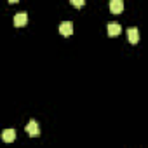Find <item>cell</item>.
<instances>
[{
	"label": "cell",
	"instance_id": "obj_3",
	"mask_svg": "<svg viewBox=\"0 0 148 148\" xmlns=\"http://www.w3.org/2000/svg\"><path fill=\"white\" fill-rule=\"evenodd\" d=\"M26 132H28V136H38V124H37V120H30L28 124H26Z\"/></svg>",
	"mask_w": 148,
	"mask_h": 148
},
{
	"label": "cell",
	"instance_id": "obj_7",
	"mask_svg": "<svg viewBox=\"0 0 148 148\" xmlns=\"http://www.w3.org/2000/svg\"><path fill=\"white\" fill-rule=\"evenodd\" d=\"M2 139H4L5 143H12V141L16 139V129H5V131L2 132Z\"/></svg>",
	"mask_w": 148,
	"mask_h": 148
},
{
	"label": "cell",
	"instance_id": "obj_4",
	"mask_svg": "<svg viewBox=\"0 0 148 148\" xmlns=\"http://www.w3.org/2000/svg\"><path fill=\"white\" fill-rule=\"evenodd\" d=\"M110 11L113 14H120L124 11V4H122V0H112L110 2Z\"/></svg>",
	"mask_w": 148,
	"mask_h": 148
},
{
	"label": "cell",
	"instance_id": "obj_2",
	"mask_svg": "<svg viewBox=\"0 0 148 148\" xmlns=\"http://www.w3.org/2000/svg\"><path fill=\"white\" fill-rule=\"evenodd\" d=\"M26 23H28V14H26V12H18V14H14V26L21 28V26H25Z\"/></svg>",
	"mask_w": 148,
	"mask_h": 148
},
{
	"label": "cell",
	"instance_id": "obj_1",
	"mask_svg": "<svg viewBox=\"0 0 148 148\" xmlns=\"http://www.w3.org/2000/svg\"><path fill=\"white\" fill-rule=\"evenodd\" d=\"M59 33L64 35V37H70V35L73 33V23H71V21H63V23L59 25Z\"/></svg>",
	"mask_w": 148,
	"mask_h": 148
},
{
	"label": "cell",
	"instance_id": "obj_8",
	"mask_svg": "<svg viewBox=\"0 0 148 148\" xmlns=\"http://www.w3.org/2000/svg\"><path fill=\"white\" fill-rule=\"evenodd\" d=\"M71 4L75 5V7H82V5H86V2H84V0H73Z\"/></svg>",
	"mask_w": 148,
	"mask_h": 148
},
{
	"label": "cell",
	"instance_id": "obj_6",
	"mask_svg": "<svg viewBox=\"0 0 148 148\" xmlns=\"http://www.w3.org/2000/svg\"><path fill=\"white\" fill-rule=\"evenodd\" d=\"M127 38H129L131 44H138L139 42V32H138V28H129L127 30Z\"/></svg>",
	"mask_w": 148,
	"mask_h": 148
},
{
	"label": "cell",
	"instance_id": "obj_5",
	"mask_svg": "<svg viewBox=\"0 0 148 148\" xmlns=\"http://www.w3.org/2000/svg\"><path fill=\"white\" fill-rule=\"evenodd\" d=\"M106 28H108V35H110V37H117V35H120V32H122V28H120L119 23H108Z\"/></svg>",
	"mask_w": 148,
	"mask_h": 148
}]
</instances>
